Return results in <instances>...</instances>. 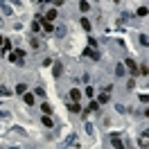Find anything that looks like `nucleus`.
Instances as JSON below:
<instances>
[{
    "label": "nucleus",
    "mask_w": 149,
    "mask_h": 149,
    "mask_svg": "<svg viewBox=\"0 0 149 149\" xmlns=\"http://www.w3.org/2000/svg\"><path fill=\"white\" fill-rule=\"evenodd\" d=\"M38 2H48V0H38Z\"/></svg>",
    "instance_id": "393cba45"
},
{
    "label": "nucleus",
    "mask_w": 149,
    "mask_h": 149,
    "mask_svg": "<svg viewBox=\"0 0 149 149\" xmlns=\"http://www.w3.org/2000/svg\"><path fill=\"white\" fill-rule=\"evenodd\" d=\"M84 54H86V57H90L93 61H97V59H99V54L95 52V48H86V52H84Z\"/></svg>",
    "instance_id": "7ed1b4c3"
},
{
    "label": "nucleus",
    "mask_w": 149,
    "mask_h": 149,
    "mask_svg": "<svg viewBox=\"0 0 149 149\" xmlns=\"http://www.w3.org/2000/svg\"><path fill=\"white\" fill-rule=\"evenodd\" d=\"M68 109H70V111H72V113H79V111H81V109H79V104H77V102H72V104H70V106H68Z\"/></svg>",
    "instance_id": "4468645a"
},
{
    "label": "nucleus",
    "mask_w": 149,
    "mask_h": 149,
    "mask_svg": "<svg viewBox=\"0 0 149 149\" xmlns=\"http://www.w3.org/2000/svg\"><path fill=\"white\" fill-rule=\"evenodd\" d=\"M45 21H57V9H50L45 14Z\"/></svg>",
    "instance_id": "6e6552de"
},
{
    "label": "nucleus",
    "mask_w": 149,
    "mask_h": 149,
    "mask_svg": "<svg viewBox=\"0 0 149 149\" xmlns=\"http://www.w3.org/2000/svg\"><path fill=\"white\" fill-rule=\"evenodd\" d=\"M23 57H25V52H23V50H16V52H11V57H9V59H11V61H18V63H23Z\"/></svg>",
    "instance_id": "f03ea898"
},
{
    "label": "nucleus",
    "mask_w": 149,
    "mask_h": 149,
    "mask_svg": "<svg viewBox=\"0 0 149 149\" xmlns=\"http://www.w3.org/2000/svg\"><path fill=\"white\" fill-rule=\"evenodd\" d=\"M79 9H81V11L86 14V11L90 9V2H86V0H79Z\"/></svg>",
    "instance_id": "1a4fd4ad"
},
{
    "label": "nucleus",
    "mask_w": 149,
    "mask_h": 149,
    "mask_svg": "<svg viewBox=\"0 0 149 149\" xmlns=\"http://www.w3.org/2000/svg\"><path fill=\"white\" fill-rule=\"evenodd\" d=\"M79 97H81V93H79L77 88H72V90H70V99H72V102H79Z\"/></svg>",
    "instance_id": "423d86ee"
},
{
    "label": "nucleus",
    "mask_w": 149,
    "mask_h": 149,
    "mask_svg": "<svg viewBox=\"0 0 149 149\" xmlns=\"http://www.w3.org/2000/svg\"><path fill=\"white\" fill-rule=\"evenodd\" d=\"M41 122H43V124H45V126H52V120H50V118H48V115H45V118H43V120H41Z\"/></svg>",
    "instance_id": "a211bd4d"
},
{
    "label": "nucleus",
    "mask_w": 149,
    "mask_h": 149,
    "mask_svg": "<svg viewBox=\"0 0 149 149\" xmlns=\"http://www.w3.org/2000/svg\"><path fill=\"white\" fill-rule=\"evenodd\" d=\"M138 16H147V7H140L138 9Z\"/></svg>",
    "instance_id": "aec40b11"
},
{
    "label": "nucleus",
    "mask_w": 149,
    "mask_h": 149,
    "mask_svg": "<svg viewBox=\"0 0 149 149\" xmlns=\"http://www.w3.org/2000/svg\"><path fill=\"white\" fill-rule=\"evenodd\" d=\"M115 75H118V77H124V66H122V63L115 66Z\"/></svg>",
    "instance_id": "9b49d317"
},
{
    "label": "nucleus",
    "mask_w": 149,
    "mask_h": 149,
    "mask_svg": "<svg viewBox=\"0 0 149 149\" xmlns=\"http://www.w3.org/2000/svg\"><path fill=\"white\" fill-rule=\"evenodd\" d=\"M145 115H147V118H149V109H147V111H145Z\"/></svg>",
    "instance_id": "b1692460"
},
{
    "label": "nucleus",
    "mask_w": 149,
    "mask_h": 149,
    "mask_svg": "<svg viewBox=\"0 0 149 149\" xmlns=\"http://www.w3.org/2000/svg\"><path fill=\"white\" fill-rule=\"evenodd\" d=\"M23 99H25V104H27V106L34 104V95H32V93H25V95H23Z\"/></svg>",
    "instance_id": "0eeeda50"
},
{
    "label": "nucleus",
    "mask_w": 149,
    "mask_h": 149,
    "mask_svg": "<svg viewBox=\"0 0 149 149\" xmlns=\"http://www.w3.org/2000/svg\"><path fill=\"white\" fill-rule=\"evenodd\" d=\"M0 95H2V97H7V95H11V93H9L7 86H0Z\"/></svg>",
    "instance_id": "2eb2a0df"
},
{
    "label": "nucleus",
    "mask_w": 149,
    "mask_h": 149,
    "mask_svg": "<svg viewBox=\"0 0 149 149\" xmlns=\"http://www.w3.org/2000/svg\"><path fill=\"white\" fill-rule=\"evenodd\" d=\"M41 111H43L45 115H50V113H52V106H50V104H43V106H41Z\"/></svg>",
    "instance_id": "ddd939ff"
},
{
    "label": "nucleus",
    "mask_w": 149,
    "mask_h": 149,
    "mask_svg": "<svg viewBox=\"0 0 149 149\" xmlns=\"http://www.w3.org/2000/svg\"><path fill=\"white\" fill-rule=\"evenodd\" d=\"M81 27H84L86 32H90V27H93V25H90V21H88V18H81Z\"/></svg>",
    "instance_id": "9d476101"
},
{
    "label": "nucleus",
    "mask_w": 149,
    "mask_h": 149,
    "mask_svg": "<svg viewBox=\"0 0 149 149\" xmlns=\"http://www.w3.org/2000/svg\"><path fill=\"white\" fill-rule=\"evenodd\" d=\"M25 90H27L25 84H18V86H16V93H18V95H21V93H25Z\"/></svg>",
    "instance_id": "dca6fc26"
},
{
    "label": "nucleus",
    "mask_w": 149,
    "mask_h": 149,
    "mask_svg": "<svg viewBox=\"0 0 149 149\" xmlns=\"http://www.w3.org/2000/svg\"><path fill=\"white\" fill-rule=\"evenodd\" d=\"M138 70H140V72H142V75H149V66H140V68H138Z\"/></svg>",
    "instance_id": "6ab92c4d"
},
{
    "label": "nucleus",
    "mask_w": 149,
    "mask_h": 149,
    "mask_svg": "<svg viewBox=\"0 0 149 149\" xmlns=\"http://www.w3.org/2000/svg\"><path fill=\"white\" fill-rule=\"evenodd\" d=\"M63 2H66V0H54V5H57V7H61Z\"/></svg>",
    "instance_id": "412c9836"
},
{
    "label": "nucleus",
    "mask_w": 149,
    "mask_h": 149,
    "mask_svg": "<svg viewBox=\"0 0 149 149\" xmlns=\"http://www.w3.org/2000/svg\"><path fill=\"white\" fill-rule=\"evenodd\" d=\"M140 43H142V45H149V36H147V34L140 36Z\"/></svg>",
    "instance_id": "f3484780"
},
{
    "label": "nucleus",
    "mask_w": 149,
    "mask_h": 149,
    "mask_svg": "<svg viewBox=\"0 0 149 149\" xmlns=\"http://www.w3.org/2000/svg\"><path fill=\"white\" fill-rule=\"evenodd\" d=\"M52 72H54V77H61V72H63V66H61V63H54V66H52Z\"/></svg>",
    "instance_id": "39448f33"
},
{
    "label": "nucleus",
    "mask_w": 149,
    "mask_h": 149,
    "mask_svg": "<svg viewBox=\"0 0 149 149\" xmlns=\"http://www.w3.org/2000/svg\"><path fill=\"white\" fill-rule=\"evenodd\" d=\"M5 41H7V38H2V34H0V45H5Z\"/></svg>",
    "instance_id": "4be33fe9"
},
{
    "label": "nucleus",
    "mask_w": 149,
    "mask_h": 149,
    "mask_svg": "<svg viewBox=\"0 0 149 149\" xmlns=\"http://www.w3.org/2000/svg\"><path fill=\"white\" fill-rule=\"evenodd\" d=\"M95 111H99V102H93V99H90V104H88V109H86V113H95Z\"/></svg>",
    "instance_id": "20e7f679"
},
{
    "label": "nucleus",
    "mask_w": 149,
    "mask_h": 149,
    "mask_svg": "<svg viewBox=\"0 0 149 149\" xmlns=\"http://www.w3.org/2000/svg\"><path fill=\"white\" fill-rule=\"evenodd\" d=\"M126 68H129V75H138V66H136V61L133 59H126Z\"/></svg>",
    "instance_id": "f257e3e1"
},
{
    "label": "nucleus",
    "mask_w": 149,
    "mask_h": 149,
    "mask_svg": "<svg viewBox=\"0 0 149 149\" xmlns=\"http://www.w3.org/2000/svg\"><path fill=\"white\" fill-rule=\"evenodd\" d=\"M97 102H99V104H106V102H109V95H106V93H102V95L97 97Z\"/></svg>",
    "instance_id": "f8f14e48"
},
{
    "label": "nucleus",
    "mask_w": 149,
    "mask_h": 149,
    "mask_svg": "<svg viewBox=\"0 0 149 149\" xmlns=\"http://www.w3.org/2000/svg\"><path fill=\"white\" fill-rule=\"evenodd\" d=\"M145 138H149V129H147V131H145Z\"/></svg>",
    "instance_id": "5701e85b"
}]
</instances>
